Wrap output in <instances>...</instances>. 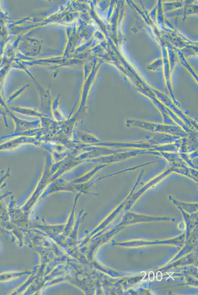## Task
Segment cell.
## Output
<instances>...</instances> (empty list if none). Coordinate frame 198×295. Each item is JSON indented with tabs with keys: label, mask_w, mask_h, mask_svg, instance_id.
Wrapping results in <instances>:
<instances>
[{
	"label": "cell",
	"mask_w": 198,
	"mask_h": 295,
	"mask_svg": "<svg viewBox=\"0 0 198 295\" xmlns=\"http://www.w3.org/2000/svg\"><path fill=\"white\" fill-rule=\"evenodd\" d=\"M126 125L128 127L138 128L149 132L167 134L180 138H185L188 136V133L177 125L160 124L135 119H127L126 120Z\"/></svg>",
	"instance_id": "6da1fadb"
}]
</instances>
